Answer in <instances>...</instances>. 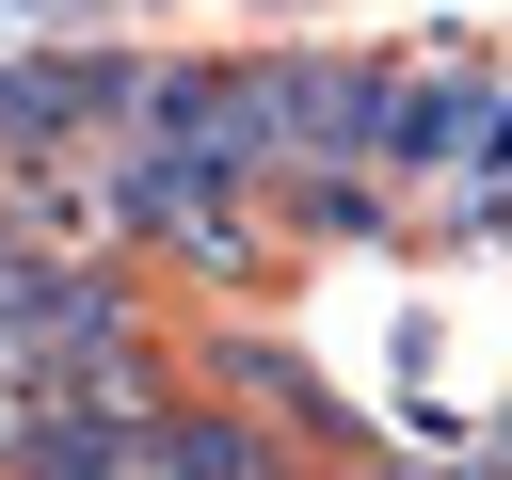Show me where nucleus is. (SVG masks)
Returning a JSON list of instances; mask_svg holds the SVG:
<instances>
[{
  "mask_svg": "<svg viewBox=\"0 0 512 480\" xmlns=\"http://www.w3.org/2000/svg\"><path fill=\"white\" fill-rule=\"evenodd\" d=\"M144 480H320V448L272 432L256 400H224V384H176V416L144 432Z\"/></svg>",
  "mask_w": 512,
  "mask_h": 480,
  "instance_id": "1",
  "label": "nucleus"
},
{
  "mask_svg": "<svg viewBox=\"0 0 512 480\" xmlns=\"http://www.w3.org/2000/svg\"><path fill=\"white\" fill-rule=\"evenodd\" d=\"M352 480H464V464H416V448H352Z\"/></svg>",
  "mask_w": 512,
  "mask_h": 480,
  "instance_id": "2",
  "label": "nucleus"
},
{
  "mask_svg": "<svg viewBox=\"0 0 512 480\" xmlns=\"http://www.w3.org/2000/svg\"><path fill=\"white\" fill-rule=\"evenodd\" d=\"M480 192H496V224H512V128H496V176H480Z\"/></svg>",
  "mask_w": 512,
  "mask_h": 480,
  "instance_id": "3",
  "label": "nucleus"
},
{
  "mask_svg": "<svg viewBox=\"0 0 512 480\" xmlns=\"http://www.w3.org/2000/svg\"><path fill=\"white\" fill-rule=\"evenodd\" d=\"M256 16H304V0H256Z\"/></svg>",
  "mask_w": 512,
  "mask_h": 480,
  "instance_id": "4",
  "label": "nucleus"
}]
</instances>
